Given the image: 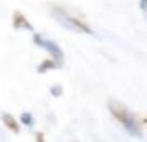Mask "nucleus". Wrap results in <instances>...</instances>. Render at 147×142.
I'll return each instance as SVG.
<instances>
[{"label":"nucleus","instance_id":"nucleus-5","mask_svg":"<svg viewBox=\"0 0 147 142\" xmlns=\"http://www.w3.org/2000/svg\"><path fill=\"white\" fill-rule=\"evenodd\" d=\"M2 122L5 124V127L8 129V131H12V132H15V134H18L22 129V124L18 122V119H15V116H12L10 112H2Z\"/></svg>","mask_w":147,"mask_h":142},{"label":"nucleus","instance_id":"nucleus-2","mask_svg":"<svg viewBox=\"0 0 147 142\" xmlns=\"http://www.w3.org/2000/svg\"><path fill=\"white\" fill-rule=\"evenodd\" d=\"M51 15L55 17V20L58 22L60 25H63V27L68 28V30H73L76 33H84V35H93L94 33L88 23H84V22L81 20V18H78V17L69 15L65 8L51 7Z\"/></svg>","mask_w":147,"mask_h":142},{"label":"nucleus","instance_id":"nucleus-6","mask_svg":"<svg viewBox=\"0 0 147 142\" xmlns=\"http://www.w3.org/2000/svg\"><path fill=\"white\" fill-rule=\"evenodd\" d=\"M61 65L58 63V61H55L53 58H47V60H43L36 66V71L40 73V75H45V73H48V71H53V69H56V68H60Z\"/></svg>","mask_w":147,"mask_h":142},{"label":"nucleus","instance_id":"nucleus-9","mask_svg":"<svg viewBox=\"0 0 147 142\" xmlns=\"http://www.w3.org/2000/svg\"><path fill=\"white\" fill-rule=\"evenodd\" d=\"M35 142H45V134L43 132H36L35 134Z\"/></svg>","mask_w":147,"mask_h":142},{"label":"nucleus","instance_id":"nucleus-7","mask_svg":"<svg viewBox=\"0 0 147 142\" xmlns=\"http://www.w3.org/2000/svg\"><path fill=\"white\" fill-rule=\"evenodd\" d=\"M18 122H20L22 126H27V127H32L35 124V117L32 112H28V111H23L20 114V119H18Z\"/></svg>","mask_w":147,"mask_h":142},{"label":"nucleus","instance_id":"nucleus-4","mask_svg":"<svg viewBox=\"0 0 147 142\" xmlns=\"http://www.w3.org/2000/svg\"><path fill=\"white\" fill-rule=\"evenodd\" d=\"M12 27H13L15 30H28V32H35L33 25L30 23V20L22 13L20 10H15L13 13H12Z\"/></svg>","mask_w":147,"mask_h":142},{"label":"nucleus","instance_id":"nucleus-10","mask_svg":"<svg viewBox=\"0 0 147 142\" xmlns=\"http://www.w3.org/2000/svg\"><path fill=\"white\" fill-rule=\"evenodd\" d=\"M139 7H140V10L146 12L147 10V0H139Z\"/></svg>","mask_w":147,"mask_h":142},{"label":"nucleus","instance_id":"nucleus-8","mask_svg":"<svg viewBox=\"0 0 147 142\" xmlns=\"http://www.w3.org/2000/svg\"><path fill=\"white\" fill-rule=\"evenodd\" d=\"M50 94L53 96V98H61L63 96V86L61 84H55L50 88Z\"/></svg>","mask_w":147,"mask_h":142},{"label":"nucleus","instance_id":"nucleus-1","mask_svg":"<svg viewBox=\"0 0 147 142\" xmlns=\"http://www.w3.org/2000/svg\"><path fill=\"white\" fill-rule=\"evenodd\" d=\"M107 109L116 121L121 124V127L126 131L131 137H142V126L137 121V117L132 114V111L127 108L124 102L117 101V99H107Z\"/></svg>","mask_w":147,"mask_h":142},{"label":"nucleus","instance_id":"nucleus-3","mask_svg":"<svg viewBox=\"0 0 147 142\" xmlns=\"http://www.w3.org/2000/svg\"><path fill=\"white\" fill-rule=\"evenodd\" d=\"M33 43L38 48L45 50L50 55V58H53L55 61H58L61 66H63V63H65V51L61 50V46L58 43H55L53 40H48V38H45L40 33H33Z\"/></svg>","mask_w":147,"mask_h":142}]
</instances>
